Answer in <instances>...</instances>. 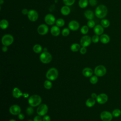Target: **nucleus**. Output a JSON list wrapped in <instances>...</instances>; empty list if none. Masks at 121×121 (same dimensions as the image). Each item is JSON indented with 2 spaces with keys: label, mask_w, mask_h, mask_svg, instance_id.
Segmentation results:
<instances>
[{
  "label": "nucleus",
  "mask_w": 121,
  "mask_h": 121,
  "mask_svg": "<svg viewBox=\"0 0 121 121\" xmlns=\"http://www.w3.org/2000/svg\"><path fill=\"white\" fill-rule=\"evenodd\" d=\"M108 13L107 7L104 5H100L98 6L95 9V16L99 18H104L105 17Z\"/></svg>",
  "instance_id": "obj_1"
},
{
  "label": "nucleus",
  "mask_w": 121,
  "mask_h": 121,
  "mask_svg": "<svg viewBox=\"0 0 121 121\" xmlns=\"http://www.w3.org/2000/svg\"><path fill=\"white\" fill-rule=\"evenodd\" d=\"M28 101V104L31 106L36 107L40 105L42 102V98L38 95H34L29 97Z\"/></svg>",
  "instance_id": "obj_2"
},
{
  "label": "nucleus",
  "mask_w": 121,
  "mask_h": 121,
  "mask_svg": "<svg viewBox=\"0 0 121 121\" xmlns=\"http://www.w3.org/2000/svg\"><path fill=\"white\" fill-rule=\"evenodd\" d=\"M58 77V71L54 68H52L50 69L46 74V78L50 80L53 81L56 80Z\"/></svg>",
  "instance_id": "obj_3"
},
{
  "label": "nucleus",
  "mask_w": 121,
  "mask_h": 121,
  "mask_svg": "<svg viewBox=\"0 0 121 121\" xmlns=\"http://www.w3.org/2000/svg\"><path fill=\"white\" fill-rule=\"evenodd\" d=\"M40 60L42 63L47 64L51 61L52 56L49 52H43L40 55Z\"/></svg>",
  "instance_id": "obj_4"
},
{
  "label": "nucleus",
  "mask_w": 121,
  "mask_h": 121,
  "mask_svg": "<svg viewBox=\"0 0 121 121\" xmlns=\"http://www.w3.org/2000/svg\"><path fill=\"white\" fill-rule=\"evenodd\" d=\"M14 41V38L11 35L6 34L4 35L1 38V43L3 45L9 46Z\"/></svg>",
  "instance_id": "obj_5"
},
{
  "label": "nucleus",
  "mask_w": 121,
  "mask_h": 121,
  "mask_svg": "<svg viewBox=\"0 0 121 121\" xmlns=\"http://www.w3.org/2000/svg\"><path fill=\"white\" fill-rule=\"evenodd\" d=\"M94 72L97 77H103L106 74V69L103 65H98L95 68Z\"/></svg>",
  "instance_id": "obj_6"
},
{
  "label": "nucleus",
  "mask_w": 121,
  "mask_h": 121,
  "mask_svg": "<svg viewBox=\"0 0 121 121\" xmlns=\"http://www.w3.org/2000/svg\"><path fill=\"white\" fill-rule=\"evenodd\" d=\"M48 111V107L45 104H41L38 107L36 112L37 113L41 116H44L47 113Z\"/></svg>",
  "instance_id": "obj_7"
},
{
  "label": "nucleus",
  "mask_w": 121,
  "mask_h": 121,
  "mask_svg": "<svg viewBox=\"0 0 121 121\" xmlns=\"http://www.w3.org/2000/svg\"><path fill=\"white\" fill-rule=\"evenodd\" d=\"M92 39L91 37L87 35H85L82 36L80 39V44L82 47L88 46L91 43Z\"/></svg>",
  "instance_id": "obj_8"
},
{
  "label": "nucleus",
  "mask_w": 121,
  "mask_h": 121,
  "mask_svg": "<svg viewBox=\"0 0 121 121\" xmlns=\"http://www.w3.org/2000/svg\"><path fill=\"white\" fill-rule=\"evenodd\" d=\"M112 117V113L108 111H103L100 114V118L103 121H111Z\"/></svg>",
  "instance_id": "obj_9"
},
{
  "label": "nucleus",
  "mask_w": 121,
  "mask_h": 121,
  "mask_svg": "<svg viewBox=\"0 0 121 121\" xmlns=\"http://www.w3.org/2000/svg\"><path fill=\"white\" fill-rule=\"evenodd\" d=\"M27 17L29 20L34 22L37 20L38 18V14L36 10L34 9H31L29 10Z\"/></svg>",
  "instance_id": "obj_10"
},
{
  "label": "nucleus",
  "mask_w": 121,
  "mask_h": 121,
  "mask_svg": "<svg viewBox=\"0 0 121 121\" xmlns=\"http://www.w3.org/2000/svg\"><path fill=\"white\" fill-rule=\"evenodd\" d=\"M44 21L49 25H52L56 22L55 17L52 14H48L44 17Z\"/></svg>",
  "instance_id": "obj_11"
},
{
  "label": "nucleus",
  "mask_w": 121,
  "mask_h": 121,
  "mask_svg": "<svg viewBox=\"0 0 121 121\" xmlns=\"http://www.w3.org/2000/svg\"><path fill=\"white\" fill-rule=\"evenodd\" d=\"M49 28L45 24H41L37 27V32L40 35H45L47 34Z\"/></svg>",
  "instance_id": "obj_12"
},
{
  "label": "nucleus",
  "mask_w": 121,
  "mask_h": 121,
  "mask_svg": "<svg viewBox=\"0 0 121 121\" xmlns=\"http://www.w3.org/2000/svg\"><path fill=\"white\" fill-rule=\"evenodd\" d=\"M108 96L106 94L102 93L98 95L96 98V101L100 104H104L108 101Z\"/></svg>",
  "instance_id": "obj_13"
},
{
  "label": "nucleus",
  "mask_w": 121,
  "mask_h": 121,
  "mask_svg": "<svg viewBox=\"0 0 121 121\" xmlns=\"http://www.w3.org/2000/svg\"><path fill=\"white\" fill-rule=\"evenodd\" d=\"M9 111L12 115H18L21 112V108L19 105L14 104L10 107Z\"/></svg>",
  "instance_id": "obj_14"
},
{
  "label": "nucleus",
  "mask_w": 121,
  "mask_h": 121,
  "mask_svg": "<svg viewBox=\"0 0 121 121\" xmlns=\"http://www.w3.org/2000/svg\"><path fill=\"white\" fill-rule=\"evenodd\" d=\"M69 28L72 31H77L79 27V23L76 20L70 21L68 25Z\"/></svg>",
  "instance_id": "obj_15"
},
{
  "label": "nucleus",
  "mask_w": 121,
  "mask_h": 121,
  "mask_svg": "<svg viewBox=\"0 0 121 121\" xmlns=\"http://www.w3.org/2000/svg\"><path fill=\"white\" fill-rule=\"evenodd\" d=\"M94 31L95 35H102L104 31V27L102 26V25H97L94 27Z\"/></svg>",
  "instance_id": "obj_16"
},
{
  "label": "nucleus",
  "mask_w": 121,
  "mask_h": 121,
  "mask_svg": "<svg viewBox=\"0 0 121 121\" xmlns=\"http://www.w3.org/2000/svg\"><path fill=\"white\" fill-rule=\"evenodd\" d=\"M24 95V94H23L20 90L17 87H15L12 90V95L15 98H18Z\"/></svg>",
  "instance_id": "obj_17"
},
{
  "label": "nucleus",
  "mask_w": 121,
  "mask_h": 121,
  "mask_svg": "<svg viewBox=\"0 0 121 121\" xmlns=\"http://www.w3.org/2000/svg\"><path fill=\"white\" fill-rule=\"evenodd\" d=\"M60 29L57 26H53L51 28V34L54 36H58L60 35Z\"/></svg>",
  "instance_id": "obj_18"
},
{
  "label": "nucleus",
  "mask_w": 121,
  "mask_h": 121,
  "mask_svg": "<svg viewBox=\"0 0 121 121\" xmlns=\"http://www.w3.org/2000/svg\"><path fill=\"white\" fill-rule=\"evenodd\" d=\"M93 73V70L89 68H86L82 70V74L86 77H91L92 76Z\"/></svg>",
  "instance_id": "obj_19"
},
{
  "label": "nucleus",
  "mask_w": 121,
  "mask_h": 121,
  "mask_svg": "<svg viewBox=\"0 0 121 121\" xmlns=\"http://www.w3.org/2000/svg\"><path fill=\"white\" fill-rule=\"evenodd\" d=\"M110 38L108 35L106 34H102L100 37V41L104 44H106L110 42Z\"/></svg>",
  "instance_id": "obj_20"
},
{
  "label": "nucleus",
  "mask_w": 121,
  "mask_h": 121,
  "mask_svg": "<svg viewBox=\"0 0 121 121\" xmlns=\"http://www.w3.org/2000/svg\"><path fill=\"white\" fill-rule=\"evenodd\" d=\"M85 17L88 20L93 19L94 17V13L93 11L91 10H86L84 13Z\"/></svg>",
  "instance_id": "obj_21"
},
{
  "label": "nucleus",
  "mask_w": 121,
  "mask_h": 121,
  "mask_svg": "<svg viewBox=\"0 0 121 121\" xmlns=\"http://www.w3.org/2000/svg\"><path fill=\"white\" fill-rule=\"evenodd\" d=\"M61 13L64 16L68 15L70 12V9L68 6H64L60 9Z\"/></svg>",
  "instance_id": "obj_22"
},
{
  "label": "nucleus",
  "mask_w": 121,
  "mask_h": 121,
  "mask_svg": "<svg viewBox=\"0 0 121 121\" xmlns=\"http://www.w3.org/2000/svg\"><path fill=\"white\" fill-rule=\"evenodd\" d=\"M9 26V22L7 20L3 19L0 21V27L2 29H5Z\"/></svg>",
  "instance_id": "obj_23"
},
{
  "label": "nucleus",
  "mask_w": 121,
  "mask_h": 121,
  "mask_svg": "<svg viewBox=\"0 0 121 121\" xmlns=\"http://www.w3.org/2000/svg\"><path fill=\"white\" fill-rule=\"evenodd\" d=\"M95 100L93 98H90L86 100V105L88 107H91L95 104Z\"/></svg>",
  "instance_id": "obj_24"
},
{
  "label": "nucleus",
  "mask_w": 121,
  "mask_h": 121,
  "mask_svg": "<svg viewBox=\"0 0 121 121\" xmlns=\"http://www.w3.org/2000/svg\"><path fill=\"white\" fill-rule=\"evenodd\" d=\"M33 51L35 52L36 53H41L43 50V48L42 47L38 44H35L33 48Z\"/></svg>",
  "instance_id": "obj_25"
},
{
  "label": "nucleus",
  "mask_w": 121,
  "mask_h": 121,
  "mask_svg": "<svg viewBox=\"0 0 121 121\" xmlns=\"http://www.w3.org/2000/svg\"><path fill=\"white\" fill-rule=\"evenodd\" d=\"M80 45L77 43H73L70 46V49L73 52H76L78 51L79 50H80Z\"/></svg>",
  "instance_id": "obj_26"
},
{
  "label": "nucleus",
  "mask_w": 121,
  "mask_h": 121,
  "mask_svg": "<svg viewBox=\"0 0 121 121\" xmlns=\"http://www.w3.org/2000/svg\"><path fill=\"white\" fill-rule=\"evenodd\" d=\"M88 3V0H79L78 1V5L80 8L83 9L87 7Z\"/></svg>",
  "instance_id": "obj_27"
},
{
  "label": "nucleus",
  "mask_w": 121,
  "mask_h": 121,
  "mask_svg": "<svg viewBox=\"0 0 121 121\" xmlns=\"http://www.w3.org/2000/svg\"><path fill=\"white\" fill-rule=\"evenodd\" d=\"M101 24L104 28H107L110 26V22L106 19H102L101 21Z\"/></svg>",
  "instance_id": "obj_28"
},
{
  "label": "nucleus",
  "mask_w": 121,
  "mask_h": 121,
  "mask_svg": "<svg viewBox=\"0 0 121 121\" xmlns=\"http://www.w3.org/2000/svg\"><path fill=\"white\" fill-rule=\"evenodd\" d=\"M43 86L46 89H50L52 87V83L50 81V80H47L44 81L43 83Z\"/></svg>",
  "instance_id": "obj_29"
},
{
  "label": "nucleus",
  "mask_w": 121,
  "mask_h": 121,
  "mask_svg": "<svg viewBox=\"0 0 121 121\" xmlns=\"http://www.w3.org/2000/svg\"><path fill=\"white\" fill-rule=\"evenodd\" d=\"M56 25L59 27H62L65 24V21L62 18H58L56 20Z\"/></svg>",
  "instance_id": "obj_30"
},
{
  "label": "nucleus",
  "mask_w": 121,
  "mask_h": 121,
  "mask_svg": "<svg viewBox=\"0 0 121 121\" xmlns=\"http://www.w3.org/2000/svg\"><path fill=\"white\" fill-rule=\"evenodd\" d=\"M112 114L114 117H118L121 114V111L119 109H115L112 111Z\"/></svg>",
  "instance_id": "obj_31"
},
{
  "label": "nucleus",
  "mask_w": 121,
  "mask_h": 121,
  "mask_svg": "<svg viewBox=\"0 0 121 121\" xmlns=\"http://www.w3.org/2000/svg\"><path fill=\"white\" fill-rule=\"evenodd\" d=\"M88 30H89L88 27L87 26H86V25H84L82 26L80 29V32L83 35L86 34L88 33Z\"/></svg>",
  "instance_id": "obj_32"
},
{
  "label": "nucleus",
  "mask_w": 121,
  "mask_h": 121,
  "mask_svg": "<svg viewBox=\"0 0 121 121\" xmlns=\"http://www.w3.org/2000/svg\"><path fill=\"white\" fill-rule=\"evenodd\" d=\"M90 82L92 84H95L96 83H97L98 79L97 78V76H93L91 77V78H90Z\"/></svg>",
  "instance_id": "obj_33"
},
{
  "label": "nucleus",
  "mask_w": 121,
  "mask_h": 121,
  "mask_svg": "<svg viewBox=\"0 0 121 121\" xmlns=\"http://www.w3.org/2000/svg\"><path fill=\"white\" fill-rule=\"evenodd\" d=\"M75 0H63V2L64 4L68 6L72 5L74 2Z\"/></svg>",
  "instance_id": "obj_34"
},
{
  "label": "nucleus",
  "mask_w": 121,
  "mask_h": 121,
  "mask_svg": "<svg viewBox=\"0 0 121 121\" xmlns=\"http://www.w3.org/2000/svg\"><path fill=\"white\" fill-rule=\"evenodd\" d=\"M69 29L68 28H64L61 31V34L64 36H67L69 34Z\"/></svg>",
  "instance_id": "obj_35"
},
{
  "label": "nucleus",
  "mask_w": 121,
  "mask_h": 121,
  "mask_svg": "<svg viewBox=\"0 0 121 121\" xmlns=\"http://www.w3.org/2000/svg\"><path fill=\"white\" fill-rule=\"evenodd\" d=\"M87 26L89 28H93L95 26V22L93 20H88L87 23Z\"/></svg>",
  "instance_id": "obj_36"
},
{
  "label": "nucleus",
  "mask_w": 121,
  "mask_h": 121,
  "mask_svg": "<svg viewBox=\"0 0 121 121\" xmlns=\"http://www.w3.org/2000/svg\"><path fill=\"white\" fill-rule=\"evenodd\" d=\"M34 109L32 107V106L28 107L26 109V113L28 115H32L34 113Z\"/></svg>",
  "instance_id": "obj_37"
},
{
  "label": "nucleus",
  "mask_w": 121,
  "mask_h": 121,
  "mask_svg": "<svg viewBox=\"0 0 121 121\" xmlns=\"http://www.w3.org/2000/svg\"><path fill=\"white\" fill-rule=\"evenodd\" d=\"M91 39H92V41L94 43H97L100 40V37L98 35H95L92 36V37L91 38Z\"/></svg>",
  "instance_id": "obj_38"
},
{
  "label": "nucleus",
  "mask_w": 121,
  "mask_h": 121,
  "mask_svg": "<svg viewBox=\"0 0 121 121\" xmlns=\"http://www.w3.org/2000/svg\"><path fill=\"white\" fill-rule=\"evenodd\" d=\"M88 2L89 4L92 6H95L97 4L96 0H89Z\"/></svg>",
  "instance_id": "obj_39"
},
{
  "label": "nucleus",
  "mask_w": 121,
  "mask_h": 121,
  "mask_svg": "<svg viewBox=\"0 0 121 121\" xmlns=\"http://www.w3.org/2000/svg\"><path fill=\"white\" fill-rule=\"evenodd\" d=\"M33 121H43V119L42 118L41 116L38 115L36 116H35L34 117Z\"/></svg>",
  "instance_id": "obj_40"
},
{
  "label": "nucleus",
  "mask_w": 121,
  "mask_h": 121,
  "mask_svg": "<svg viewBox=\"0 0 121 121\" xmlns=\"http://www.w3.org/2000/svg\"><path fill=\"white\" fill-rule=\"evenodd\" d=\"M86 52V49L85 47H82L80 49V52L82 54H84Z\"/></svg>",
  "instance_id": "obj_41"
},
{
  "label": "nucleus",
  "mask_w": 121,
  "mask_h": 121,
  "mask_svg": "<svg viewBox=\"0 0 121 121\" xmlns=\"http://www.w3.org/2000/svg\"><path fill=\"white\" fill-rule=\"evenodd\" d=\"M51 121V118L49 115H45L43 116V121Z\"/></svg>",
  "instance_id": "obj_42"
},
{
  "label": "nucleus",
  "mask_w": 121,
  "mask_h": 121,
  "mask_svg": "<svg viewBox=\"0 0 121 121\" xmlns=\"http://www.w3.org/2000/svg\"><path fill=\"white\" fill-rule=\"evenodd\" d=\"M18 118H19V120H23L25 118V115L24 114L20 113L18 115Z\"/></svg>",
  "instance_id": "obj_43"
},
{
  "label": "nucleus",
  "mask_w": 121,
  "mask_h": 121,
  "mask_svg": "<svg viewBox=\"0 0 121 121\" xmlns=\"http://www.w3.org/2000/svg\"><path fill=\"white\" fill-rule=\"evenodd\" d=\"M28 12H29V11L26 9H23L22 10V11H21V12H22V13L23 14V15H27L28 14Z\"/></svg>",
  "instance_id": "obj_44"
},
{
  "label": "nucleus",
  "mask_w": 121,
  "mask_h": 121,
  "mask_svg": "<svg viewBox=\"0 0 121 121\" xmlns=\"http://www.w3.org/2000/svg\"><path fill=\"white\" fill-rule=\"evenodd\" d=\"M8 47L7 46L3 45V46L2 47V50L3 52H6L8 51Z\"/></svg>",
  "instance_id": "obj_45"
},
{
  "label": "nucleus",
  "mask_w": 121,
  "mask_h": 121,
  "mask_svg": "<svg viewBox=\"0 0 121 121\" xmlns=\"http://www.w3.org/2000/svg\"><path fill=\"white\" fill-rule=\"evenodd\" d=\"M97 96V95H96L95 93H92V94H91V97H92V98H94V99L96 98Z\"/></svg>",
  "instance_id": "obj_46"
},
{
  "label": "nucleus",
  "mask_w": 121,
  "mask_h": 121,
  "mask_svg": "<svg viewBox=\"0 0 121 121\" xmlns=\"http://www.w3.org/2000/svg\"><path fill=\"white\" fill-rule=\"evenodd\" d=\"M3 3H4L3 0H0V5H2Z\"/></svg>",
  "instance_id": "obj_47"
},
{
  "label": "nucleus",
  "mask_w": 121,
  "mask_h": 121,
  "mask_svg": "<svg viewBox=\"0 0 121 121\" xmlns=\"http://www.w3.org/2000/svg\"><path fill=\"white\" fill-rule=\"evenodd\" d=\"M43 52H47V49L46 48H44L43 49Z\"/></svg>",
  "instance_id": "obj_48"
},
{
  "label": "nucleus",
  "mask_w": 121,
  "mask_h": 121,
  "mask_svg": "<svg viewBox=\"0 0 121 121\" xmlns=\"http://www.w3.org/2000/svg\"><path fill=\"white\" fill-rule=\"evenodd\" d=\"M9 121H16L14 119H10V120H9Z\"/></svg>",
  "instance_id": "obj_49"
},
{
  "label": "nucleus",
  "mask_w": 121,
  "mask_h": 121,
  "mask_svg": "<svg viewBox=\"0 0 121 121\" xmlns=\"http://www.w3.org/2000/svg\"><path fill=\"white\" fill-rule=\"evenodd\" d=\"M27 121H32V120H28Z\"/></svg>",
  "instance_id": "obj_50"
}]
</instances>
